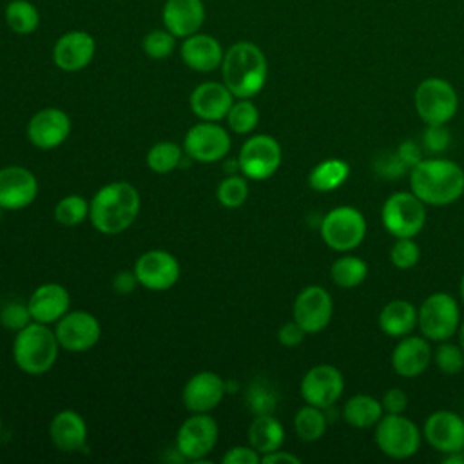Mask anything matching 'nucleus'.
Returning <instances> with one entry per match:
<instances>
[{"label":"nucleus","instance_id":"1","mask_svg":"<svg viewBox=\"0 0 464 464\" xmlns=\"http://www.w3.org/2000/svg\"><path fill=\"white\" fill-rule=\"evenodd\" d=\"M89 219L92 227L105 236H116L127 230L140 214V192L129 181H111L98 188L89 203Z\"/></svg>","mask_w":464,"mask_h":464},{"label":"nucleus","instance_id":"2","mask_svg":"<svg viewBox=\"0 0 464 464\" xmlns=\"http://www.w3.org/2000/svg\"><path fill=\"white\" fill-rule=\"evenodd\" d=\"M223 83L236 98H254L268 78V62L259 45L248 40L232 44L221 62Z\"/></svg>","mask_w":464,"mask_h":464},{"label":"nucleus","instance_id":"3","mask_svg":"<svg viewBox=\"0 0 464 464\" xmlns=\"http://www.w3.org/2000/svg\"><path fill=\"white\" fill-rule=\"evenodd\" d=\"M410 187L422 203L444 207L464 194V170L451 160H420L410 169Z\"/></svg>","mask_w":464,"mask_h":464},{"label":"nucleus","instance_id":"4","mask_svg":"<svg viewBox=\"0 0 464 464\" xmlns=\"http://www.w3.org/2000/svg\"><path fill=\"white\" fill-rule=\"evenodd\" d=\"M60 343L54 330L44 323H29L18 330L13 341V361L27 375L49 372L58 359Z\"/></svg>","mask_w":464,"mask_h":464},{"label":"nucleus","instance_id":"5","mask_svg":"<svg viewBox=\"0 0 464 464\" xmlns=\"http://www.w3.org/2000/svg\"><path fill=\"white\" fill-rule=\"evenodd\" d=\"M413 105L426 125H446L457 114L459 96L448 80L430 76L417 85Z\"/></svg>","mask_w":464,"mask_h":464},{"label":"nucleus","instance_id":"6","mask_svg":"<svg viewBox=\"0 0 464 464\" xmlns=\"http://www.w3.org/2000/svg\"><path fill=\"white\" fill-rule=\"evenodd\" d=\"M324 245L335 252L357 248L366 236V219L361 210L343 205L326 212L319 225Z\"/></svg>","mask_w":464,"mask_h":464},{"label":"nucleus","instance_id":"7","mask_svg":"<svg viewBox=\"0 0 464 464\" xmlns=\"http://www.w3.org/2000/svg\"><path fill=\"white\" fill-rule=\"evenodd\" d=\"M460 324L457 301L446 292L430 294L417 310V326L428 341H448Z\"/></svg>","mask_w":464,"mask_h":464},{"label":"nucleus","instance_id":"8","mask_svg":"<svg viewBox=\"0 0 464 464\" xmlns=\"http://www.w3.org/2000/svg\"><path fill=\"white\" fill-rule=\"evenodd\" d=\"M377 448L390 459H410L420 446L417 424L402 413H384L375 424Z\"/></svg>","mask_w":464,"mask_h":464},{"label":"nucleus","instance_id":"9","mask_svg":"<svg viewBox=\"0 0 464 464\" xmlns=\"http://www.w3.org/2000/svg\"><path fill=\"white\" fill-rule=\"evenodd\" d=\"M382 225L395 239L415 237L426 223V203L413 192H393L381 210Z\"/></svg>","mask_w":464,"mask_h":464},{"label":"nucleus","instance_id":"10","mask_svg":"<svg viewBox=\"0 0 464 464\" xmlns=\"http://www.w3.org/2000/svg\"><path fill=\"white\" fill-rule=\"evenodd\" d=\"M281 160L283 152L276 138L268 134H254L243 143L239 150L237 169L241 174H245V178L263 181L277 172Z\"/></svg>","mask_w":464,"mask_h":464},{"label":"nucleus","instance_id":"11","mask_svg":"<svg viewBox=\"0 0 464 464\" xmlns=\"http://www.w3.org/2000/svg\"><path fill=\"white\" fill-rule=\"evenodd\" d=\"M218 424L208 413H194L176 431V451L181 459L199 462L218 442Z\"/></svg>","mask_w":464,"mask_h":464},{"label":"nucleus","instance_id":"12","mask_svg":"<svg viewBox=\"0 0 464 464\" xmlns=\"http://www.w3.org/2000/svg\"><path fill=\"white\" fill-rule=\"evenodd\" d=\"M183 150L198 163H216L228 154L230 136L216 121H201L187 130Z\"/></svg>","mask_w":464,"mask_h":464},{"label":"nucleus","instance_id":"13","mask_svg":"<svg viewBox=\"0 0 464 464\" xmlns=\"http://www.w3.org/2000/svg\"><path fill=\"white\" fill-rule=\"evenodd\" d=\"M54 334L60 343V348L71 353L89 352L96 346L102 335V326L96 315L85 310L67 312L62 319L54 323Z\"/></svg>","mask_w":464,"mask_h":464},{"label":"nucleus","instance_id":"14","mask_svg":"<svg viewBox=\"0 0 464 464\" xmlns=\"http://www.w3.org/2000/svg\"><path fill=\"white\" fill-rule=\"evenodd\" d=\"M134 274L138 283L154 292L172 288L181 274L179 261L167 250H147L134 263Z\"/></svg>","mask_w":464,"mask_h":464},{"label":"nucleus","instance_id":"15","mask_svg":"<svg viewBox=\"0 0 464 464\" xmlns=\"http://www.w3.org/2000/svg\"><path fill=\"white\" fill-rule=\"evenodd\" d=\"M334 314V301L328 290H324L319 285H308L304 286L292 308L294 321L306 332V334H317L324 330L332 319Z\"/></svg>","mask_w":464,"mask_h":464},{"label":"nucleus","instance_id":"16","mask_svg":"<svg viewBox=\"0 0 464 464\" xmlns=\"http://www.w3.org/2000/svg\"><path fill=\"white\" fill-rule=\"evenodd\" d=\"M344 390L343 373L332 364H317L312 366L301 379L299 392L306 404L317 408L334 406Z\"/></svg>","mask_w":464,"mask_h":464},{"label":"nucleus","instance_id":"17","mask_svg":"<svg viewBox=\"0 0 464 464\" xmlns=\"http://www.w3.org/2000/svg\"><path fill=\"white\" fill-rule=\"evenodd\" d=\"M96 53L94 36L82 29L60 34L53 45V62L60 71L78 72L85 69Z\"/></svg>","mask_w":464,"mask_h":464},{"label":"nucleus","instance_id":"18","mask_svg":"<svg viewBox=\"0 0 464 464\" xmlns=\"http://www.w3.org/2000/svg\"><path fill=\"white\" fill-rule=\"evenodd\" d=\"M71 134V118L58 107H45L34 112L27 123L29 141L42 150L60 147Z\"/></svg>","mask_w":464,"mask_h":464},{"label":"nucleus","instance_id":"19","mask_svg":"<svg viewBox=\"0 0 464 464\" xmlns=\"http://www.w3.org/2000/svg\"><path fill=\"white\" fill-rule=\"evenodd\" d=\"M422 435L440 453L464 450V419L450 410H437L424 420Z\"/></svg>","mask_w":464,"mask_h":464},{"label":"nucleus","instance_id":"20","mask_svg":"<svg viewBox=\"0 0 464 464\" xmlns=\"http://www.w3.org/2000/svg\"><path fill=\"white\" fill-rule=\"evenodd\" d=\"M38 196L36 176L20 165L0 169V207L4 210H22Z\"/></svg>","mask_w":464,"mask_h":464},{"label":"nucleus","instance_id":"21","mask_svg":"<svg viewBox=\"0 0 464 464\" xmlns=\"http://www.w3.org/2000/svg\"><path fill=\"white\" fill-rule=\"evenodd\" d=\"M227 384L216 372H198L183 386L181 401L192 413H208L223 401Z\"/></svg>","mask_w":464,"mask_h":464},{"label":"nucleus","instance_id":"22","mask_svg":"<svg viewBox=\"0 0 464 464\" xmlns=\"http://www.w3.org/2000/svg\"><path fill=\"white\" fill-rule=\"evenodd\" d=\"M234 98L223 82H203L192 89L188 105L201 121H219L227 118Z\"/></svg>","mask_w":464,"mask_h":464},{"label":"nucleus","instance_id":"23","mask_svg":"<svg viewBox=\"0 0 464 464\" xmlns=\"http://www.w3.org/2000/svg\"><path fill=\"white\" fill-rule=\"evenodd\" d=\"M207 18L203 0H165L161 7V24L176 38H187L198 33Z\"/></svg>","mask_w":464,"mask_h":464},{"label":"nucleus","instance_id":"24","mask_svg":"<svg viewBox=\"0 0 464 464\" xmlns=\"http://www.w3.org/2000/svg\"><path fill=\"white\" fill-rule=\"evenodd\" d=\"M179 56L183 63L196 72H210L221 67L225 49L221 42L207 33H194L183 38L179 47Z\"/></svg>","mask_w":464,"mask_h":464},{"label":"nucleus","instance_id":"25","mask_svg":"<svg viewBox=\"0 0 464 464\" xmlns=\"http://www.w3.org/2000/svg\"><path fill=\"white\" fill-rule=\"evenodd\" d=\"M69 292L60 283H44L36 286L27 299L33 321L44 324H54L62 319L69 312Z\"/></svg>","mask_w":464,"mask_h":464},{"label":"nucleus","instance_id":"26","mask_svg":"<svg viewBox=\"0 0 464 464\" xmlns=\"http://www.w3.org/2000/svg\"><path fill=\"white\" fill-rule=\"evenodd\" d=\"M433 352L422 335H404L392 352V368L401 377H419L431 362Z\"/></svg>","mask_w":464,"mask_h":464},{"label":"nucleus","instance_id":"27","mask_svg":"<svg viewBox=\"0 0 464 464\" xmlns=\"http://www.w3.org/2000/svg\"><path fill=\"white\" fill-rule=\"evenodd\" d=\"M51 442L63 453H76L87 446V424L74 410L58 411L49 424Z\"/></svg>","mask_w":464,"mask_h":464},{"label":"nucleus","instance_id":"28","mask_svg":"<svg viewBox=\"0 0 464 464\" xmlns=\"http://www.w3.org/2000/svg\"><path fill=\"white\" fill-rule=\"evenodd\" d=\"M377 321L388 337H404L417 326V308L406 299H393L382 306Z\"/></svg>","mask_w":464,"mask_h":464},{"label":"nucleus","instance_id":"29","mask_svg":"<svg viewBox=\"0 0 464 464\" xmlns=\"http://www.w3.org/2000/svg\"><path fill=\"white\" fill-rule=\"evenodd\" d=\"M285 442V428L272 415H256L248 426V444L259 453H270L283 446Z\"/></svg>","mask_w":464,"mask_h":464},{"label":"nucleus","instance_id":"30","mask_svg":"<svg viewBox=\"0 0 464 464\" xmlns=\"http://www.w3.org/2000/svg\"><path fill=\"white\" fill-rule=\"evenodd\" d=\"M384 415L382 404L379 399L368 393L352 395L343 406V419L353 428H372Z\"/></svg>","mask_w":464,"mask_h":464},{"label":"nucleus","instance_id":"31","mask_svg":"<svg viewBox=\"0 0 464 464\" xmlns=\"http://www.w3.org/2000/svg\"><path fill=\"white\" fill-rule=\"evenodd\" d=\"M350 176V165L339 158H328L317 163L308 174V185L317 192H330L341 187Z\"/></svg>","mask_w":464,"mask_h":464},{"label":"nucleus","instance_id":"32","mask_svg":"<svg viewBox=\"0 0 464 464\" xmlns=\"http://www.w3.org/2000/svg\"><path fill=\"white\" fill-rule=\"evenodd\" d=\"M4 20L14 34L27 36L40 27V11L31 0H9L4 9Z\"/></svg>","mask_w":464,"mask_h":464},{"label":"nucleus","instance_id":"33","mask_svg":"<svg viewBox=\"0 0 464 464\" xmlns=\"http://www.w3.org/2000/svg\"><path fill=\"white\" fill-rule=\"evenodd\" d=\"M366 274H368V265L364 263V259L350 254L335 259L330 268V277L334 285L344 290L359 286L366 279Z\"/></svg>","mask_w":464,"mask_h":464},{"label":"nucleus","instance_id":"34","mask_svg":"<svg viewBox=\"0 0 464 464\" xmlns=\"http://www.w3.org/2000/svg\"><path fill=\"white\" fill-rule=\"evenodd\" d=\"M326 415L323 408L306 404L297 410L294 417V430L297 437L304 442H315L319 440L326 431Z\"/></svg>","mask_w":464,"mask_h":464},{"label":"nucleus","instance_id":"35","mask_svg":"<svg viewBox=\"0 0 464 464\" xmlns=\"http://www.w3.org/2000/svg\"><path fill=\"white\" fill-rule=\"evenodd\" d=\"M250 100L252 98L234 100V103H232L228 114H227L228 129L236 134H248L259 123V109Z\"/></svg>","mask_w":464,"mask_h":464},{"label":"nucleus","instance_id":"36","mask_svg":"<svg viewBox=\"0 0 464 464\" xmlns=\"http://www.w3.org/2000/svg\"><path fill=\"white\" fill-rule=\"evenodd\" d=\"M145 161L152 172L169 174L181 161V147L174 141H158L147 150Z\"/></svg>","mask_w":464,"mask_h":464},{"label":"nucleus","instance_id":"37","mask_svg":"<svg viewBox=\"0 0 464 464\" xmlns=\"http://www.w3.org/2000/svg\"><path fill=\"white\" fill-rule=\"evenodd\" d=\"M89 201L78 194L62 198L54 207V219L63 227H76L89 218Z\"/></svg>","mask_w":464,"mask_h":464},{"label":"nucleus","instance_id":"38","mask_svg":"<svg viewBox=\"0 0 464 464\" xmlns=\"http://www.w3.org/2000/svg\"><path fill=\"white\" fill-rule=\"evenodd\" d=\"M218 201L227 208H239L248 198V183L243 176L232 174L221 179L216 190Z\"/></svg>","mask_w":464,"mask_h":464},{"label":"nucleus","instance_id":"39","mask_svg":"<svg viewBox=\"0 0 464 464\" xmlns=\"http://www.w3.org/2000/svg\"><path fill=\"white\" fill-rule=\"evenodd\" d=\"M141 49L152 60H165L176 49V36L172 33H169L165 27L152 29L143 36Z\"/></svg>","mask_w":464,"mask_h":464},{"label":"nucleus","instance_id":"40","mask_svg":"<svg viewBox=\"0 0 464 464\" xmlns=\"http://www.w3.org/2000/svg\"><path fill=\"white\" fill-rule=\"evenodd\" d=\"M437 368L446 375H457L464 368V350L457 344L440 341L433 353Z\"/></svg>","mask_w":464,"mask_h":464},{"label":"nucleus","instance_id":"41","mask_svg":"<svg viewBox=\"0 0 464 464\" xmlns=\"http://www.w3.org/2000/svg\"><path fill=\"white\" fill-rule=\"evenodd\" d=\"M277 397L274 390L263 382L250 384L246 392V406L254 415H266L272 413L276 408Z\"/></svg>","mask_w":464,"mask_h":464},{"label":"nucleus","instance_id":"42","mask_svg":"<svg viewBox=\"0 0 464 464\" xmlns=\"http://www.w3.org/2000/svg\"><path fill=\"white\" fill-rule=\"evenodd\" d=\"M420 250L419 245L413 241V237H397L390 250V261L393 266L401 270L413 268L419 263Z\"/></svg>","mask_w":464,"mask_h":464},{"label":"nucleus","instance_id":"43","mask_svg":"<svg viewBox=\"0 0 464 464\" xmlns=\"http://www.w3.org/2000/svg\"><path fill=\"white\" fill-rule=\"evenodd\" d=\"M29 323H33V317H31L27 303L9 301L0 308V324L4 328L18 332V330L25 328Z\"/></svg>","mask_w":464,"mask_h":464},{"label":"nucleus","instance_id":"44","mask_svg":"<svg viewBox=\"0 0 464 464\" xmlns=\"http://www.w3.org/2000/svg\"><path fill=\"white\" fill-rule=\"evenodd\" d=\"M450 141H451V136H450L446 125H426V129L422 132V145L428 152L439 154L448 149Z\"/></svg>","mask_w":464,"mask_h":464},{"label":"nucleus","instance_id":"45","mask_svg":"<svg viewBox=\"0 0 464 464\" xmlns=\"http://www.w3.org/2000/svg\"><path fill=\"white\" fill-rule=\"evenodd\" d=\"M375 170L379 172V176L386 179H397L408 170V167L401 161L395 150V152H384L379 158H375Z\"/></svg>","mask_w":464,"mask_h":464},{"label":"nucleus","instance_id":"46","mask_svg":"<svg viewBox=\"0 0 464 464\" xmlns=\"http://www.w3.org/2000/svg\"><path fill=\"white\" fill-rule=\"evenodd\" d=\"M221 462L223 464H259L261 455L252 446H234L223 455Z\"/></svg>","mask_w":464,"mask_h":464},{"label":"nucleus","instance_id":"47","mask_svg":"<svg viewBox=\"0 0 464 464\" xmlns=\"http://www.w3.org/2000/svg\"><path fill=\"white\" fill-rule=\"evenodd\" d=\"M384 413H402L408 408V395L401 388H388L381 399Z\"/></svg>","mask_w":464,"mask_h":464},{"label":"nucleus","instance_id":"48","mask_svg":"<svg viewBox=\"0 0 464 464\" xmlns=\"http://www.w3.org/2000/svg\"><path fill=\"white\" fill-rule=\"evenodd\" d=\"M304 335H306V332H304L294 319L288 321V323H285V324L277 330V341H279L283 346H286V348H294V346L301 344L303 339H304Z\"/></svg>","mask_w":464,"mask_h":464},{"label":"nucleus","instance_id":"49","mask_svg":"<svg viewBox=\"0 0 464 464\" xmlns=\"http://www.w3.org/2000/svg\"><path fill=\"white\" fill-rule=\"evenodd\" d=\"M397 154H399L401 161L408 167V170L413 169V167L422 160V149H420V145H419L417 141H413V140H404V141H401V145H399V149H397Z\"/></svg>","mask_w":464,"mask_h":464},{"label":"nucleus","instance_id":"50","mask_svg":"<svg viewBox=\"0 0 464 464\" xmlns=\"http://www.w3.org/2000/svg\"><path fill=\"white\" fill-rule=\"evenodd\" d=\"M136 285H140V283H138V279H136L134 270H132V272H130V270H121V272H118V274L114 276V279H112V288H114V292H116V294H121V295L130 294V292L136 288Z\"/></svg>","mask_w":464,"mask_h":464},{"label":"nucleus","instance_id":"51","mask_svg":"<svg viewBox=\"0 0 464 464\" xmlns=\"http://www.w3.org/2000/svg\"><path fill=\"white\" fill-rule=\"evenodd\" d=\"M261 462L263 464H299L301 459L290 451H283L281 448L276 450V451H270V453H265L261 455Z\"/></svg>","mask_w":464,"mask_h":464},{"label":"nucleus","instance_id":"52","mask_svg":"<svg viewBox=\"0 0 464 464\" xmlns=\"http://www.w3.org/2000/svg\"><path fill=\"white\" fill-rule=\"evenodd\" d=\"M459 341H460V348L464 350V323L459 324Z\"/></svg>","mask_w":464,"mask_h":464},{"label":"nucleus","instance_id":"53","mask_svg":"<svg viewBox=\"0 0 464 464\" xmlns=\"http://www.w3.org/2000/svg\"><path fill=\"white\" fill-rule=\"evenodd\" d=\"M459 290H460V299H462V303H464V274H462V277H460V285H459Z\"/></svg>","mask_w":464,"mask_h":464},{"label":"nucleus","instance_id":"54","mask_svg":"<svg viewBox=\"0 0 464 464\" xmlns=\"http://www.w3.org/2000/svg\"><path fill=\"white\" fill-rule=\"evenodd\" d=\"M2 212H4V208H2V207H0V219H2Z\"/></svg>","mask_w":464,"mask_h":464},{"label":"nucleus","instance_id":"55","mask_svg":"<svg viewBox=\"0 0 464 464\" xmlns=\"http://www.w3.org/2000/svg\"><path fill=\"white\" fill-rule=\"evenodd\" d=\"M0 433H2V419H0Z\"/></svg>","mask_w":464,"mask_h":464}]
</instances>
